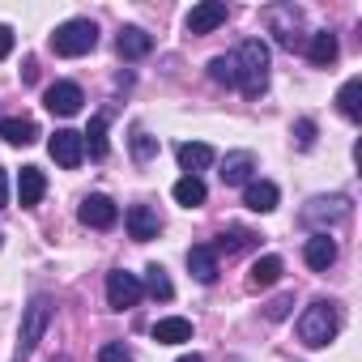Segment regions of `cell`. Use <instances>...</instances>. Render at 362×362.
<instances>
[{
    "label": "cell",
    "mask_w": 362,
    "mask_h": 362,
    "mask_svg": "<svg viewBox=\"0 0 362 362\" xmlns=\"http://www.w3.org/2000/svg\"><path fill=\"white\" fill-rule=\"evenodd\" d=\"M235 56V90H243L247 98H260L269 86V43L264 39H243Z\"/></svg>",
    "instance_id": "cell-1"
},
{
    "label": "cell",
    "mask_w": 362,
    "mask_h": 362,
    "mask_svg": "<svg viewBox=\"0 0 362 362\" xmlns=\"http://www.w3.org/2000/svg\"><path fill=\"white\" fill-rule=\"evenodd\" d=\"M337 328H341V311H337V303H328V298H315V303L298 315V324H294V332H298V341H303L307 349H324V345L337 337Z\"/></svg>",
    "instance_id": "cell-2"
},
{
    "label": "cell",
    "mask_w": 362,
    "mask_h": 362,
    "mask_svg": "<svg viewBox=\"0 0 362 362\" xmlns=\"http://www.w3.org/2000/svg\"><path fill=\"white\" fill-rule=\"evenodd\" d=\"M94 47H98V26H94L90 18H73V22L56 26V35H52V52L64 56V60L90 56Z\"/></svg>",
    "instance_id": "cell-3"
},
{
    "label": "cell",
    "mask_w": 362,
    "mask_h": 362,
    "mask_svg": "<svg viewBox=\"0 0 362 362\" xmlns=\"http://www.w3.org/2000/svg\"><path fill=\"white\" fill-rule=\"evenodd\" d=\"M349 218V197L345 192H332V197H311L298 214V222L311 230V235H328V226L345 222Z\"/></svg>",
    "instance_id": "cell-4"
},
{
    "label": "cell",
    "mask_w": 362,
    "mask_h": 362,
    "mask_svg": "<svg viewBox=\"0 0 362 362\" xmlns=\"http://www.w3.org/2000/svg\"><path fill=\"white\" fill-rule=\"evenodd\" d=\"M52 311H56V303H52L47 294H35V298H30V307L22 311V337H18V362H26V358L35 354V345L43 341V332H47V324H52Z\"/></svg>",
    "instance_id": "cell-5"
},
{
    "label": "cell",
    "mask_w": 362,
    "mask_h": 362,
    "mask_svg": "<svg viewBox=\"0 0 362 362\" xmlns=\"http://www.w3.org/2000/svg\"><path fill=\"white\" fill-rule=\"evenodd\" d=\"M264 26H269V35L277 39V47H286V52H294V47H303V9L298 5H269L264 13Z\"/></svg>",
    "instance_id": "cell-6"
},
{
    "label": "cell",
    "mask_w": 362,
    "mask_h": 362,
    "mask_svg": "<svg viewBox=\"0 0 362 362\" xmlns=\"http://www.w3.org/2000/svg\"><path fill=\"white\" fill-rule=\"evenodd\" d=\"M141 277L136 273H124V269H115V273H107V307L111 311H128V307H136L141 303Z\"/></svg>",
    "instance_id": "cell-7"
},
{
    "label": "cell",
    "mask_w": 362,
    "mask_h": 362,
    "mask_svg": "<svg viewBox=\"0 0 362 362\" xmlns=\"http://www.w3.org/2000/svg\"><path fill=\"white\" fill-rule=\"evenodd\" d=\"M47 153H52V162H56V166H64V170H77V166H81V158H86L81 132H73V128H60V132L47 141Z\"/></svg>",
    "instance_id": "cell-8"
},
{
    "label": "cell",
    "mask_w": 362,
    "mask_h": 362,
    "mask_svg": "<svg viewBox=\"0 0 362 362\" xmlns=\"http://www.w3.org/2000/svg\"><path fill=\"white\" fill-rule=\"evenodd\" d=\"M77 218H81V226H90V230H111V226L119 222V209H115V201H111V197L94 192V197H86V201H81Z\"/></svg>",
    "instance_id": "cell-9"
},
{
    "label": "cell",
    "mask_w": 362,
    "mask_h": 362,
    "mask_svg": "<svg viewBox=\"0 0 362 362\" xmlns=\"http://www.w3.org/2000/svg\"><path fill=\"white\" fill-rule=\"evenodd\" d=\"M43 103H47V111H52V115H77V111H81V103H86V94H81V86H77V81H56V86H47Z\"/></svg>",
    "instance_id": "cell-10"
},
{
    "label": "cell",
    "mask_w": 362,
    "mask_h": 362,
    "mask_svg": "<svg viewBox=\"0 0 362 362\" xmlns=\"http://www.w3.org/2000/svg\"><path fill=\"white\" fill-rule=\"evenodd\" d=\"M226 18H230V9L222 0H201V5H192V13H188V35H209V30L226 26Z\"/></svg>",
    "instance_id": "cell-11"
},
{
    "label": "cell",
    "mask_w": 362,
    "mask_h": 362,
    "mask_svg": "<svg viewBox=\"0 0 362 362\" xmlns=\"http://www.w3.org/2000/svg\"><path fill=\"white\" fill-rule=\"evenodd\" d=\"M252 175H256V153H247V149L226 153V162H222V184L226 188H247Z\"/></svg>",
    "instance_id": "cell-12"
},
{
    "label": "cell",
    "mask_w": 362,
    "mask_h": 362,
    "mask_svg": "<svg viewBox=\"0 0 362 362\" xmlns=\"http://www.w3.org/2000/svg\"><path fill=\"white\" fill-rule=\"evenodd\" d=\"M124 226H128V235H132L136 243H149V239H158L162 218H158V209H149V205H132V209L124 214Z\"/></svg>",
    "instance_id": "cell-13"
},
{
    "label": "cell",
    "mask_w": 362,
    "mask_h": 362,
    "mask_svg": "<svg viewBox=\"0 0 362 362\" xmlns=\"http://www.w3.org/2000/svg\"><path fill=\"white\" fill-rule=\"evenodd\" d=\"M303 260H307V269L328 273V269L337 264V239H328V235H311V239L303 243Z\"/></svg>",
    "instance_id": "cell-14"
},
{
    "label": "cell",
    "mask_w": 362,
    "mask_h": 362,
    "mask_svg": "<svg viewBox=\"0 0 362 362\" xmlns=\"http://www.w3.org/2000/svg\"><path fill=\"white\" fill-rule=\"evenodd\" d=\"M188 269H192V277L201 281V286H214L218 281V252H214V243H197L192 252H188Z\"/></svg>",
    "instance_id": "cell-15"
},
{
    "label": "cell",
    "mask_w": 362,
    "mask_h": 362,
    "mask_svg": "<svg viewBox=\"0 0 362 362\" xmlns=\"http://www.w3.org/2000/svg\"><path fill=\"white\" fill-rule=\"evenodd\" d=\"M175 158H179V166H184L188 175H201V170H209L214 166V145H205V141H184L175 149Z\"/></svg>",
    "instance_id": "cell-16"
},
{
    "label": "cell",
    "mask_w": 362,
    "mask_h": 362,
    "mask_svg": "<svg viewBox=\"0 0 362 362\" xmlns=\"http://www.w3.org/2000/svg\"><path fill=\"white\" fill-rule=\"evenodd\" d=\"M277 201H281V192H277V184H269V179H252V184L243 188V205L252 214H273Z\"/></svg>",
    "instance_id": "cell-17"
},
{
    "label": "cell",
    "mask_w": 362,
    "mask_h": 362,
    "mask_svg": "<svg viewBox=\"0 0 362 362\" xmlns=\"http://www.w3.org/2000/svg\"><path fill=\"white\" fill-rule=\"evenodd\" d=\"M43 192H47V175L39 166H22V175H18V201H22V209H35L43 201Z\"/></svg>",
    "instance_id": "cell-18"
},
{
    "label": "cell",
    "mask_w": 362,
    "mask_h": 362,
    "mask_svg": "<svg viewBox=\"0 0 362 362\" xmlns=\"http://www.w3.org/2000/svg\"><path fill=\"white\" fill-rule=\"evenodd\" d=\"M170 197L184 205V209H201V205L209 201V188H205V179H201V175H184V179H175Z\"/></svg>",
    "instance_id": "cell-19"
},
{
    "label": "cell",
    "mask_w": 362,
    "mask_h": 362,
    "mask_svg": "<svg viewBox=\"0 0 362 362\" xmlns=\"http://www.w3.org/2000/svg\"><path fill=\"white\" fill-rule=\"evenodd\" d=\"M149 332H153L158 345H184V341H192V320H184V315H166V320H158Z\"/></svg>",
    "instance_id": "cell-20"
},
{
    "label": "cell",
    "mask_w": 362,
    "mask_h": 362,
    "mask_svg": "<svg viewBox=\"0 0 362 362\" xmlns=\"http://www.w3.org/2000/svg\"><path fill=\"white\" fill-rule=\"evenodd\" d=\"M115 47H119L124 60H145V56L153 52V35H145L141 26H124L119 39H115Z\"/></svg>",
    "instance_id": "cell-21"
},
{
    "label": "cell",
    "mask_w": 362,
    "mask_h": 362,
    "mask_svg": "<svg viewBox=\"0 0 362 362\" xmlns=\"http://www.w3.org/2000/svg\"><path fill=\"white\" fill-rule=\"evenodd\" d=\"M256 243H260V235H256V230H247V226H230V230H222V239L214 243V252L239 256V252H252Z\"/></svg>",
    "instance_id": "cell-22"
},
{
    "label": "cell",
    "mask_w": 362,
    "mask_h": 362,
    "mask_svg": "<svg viewBox=\"0 0 362 362\" xmlns=\"http://www.w3.org/2000/svg\"><path fill=\"white\" fill-rule=\"evenodd\" d=\"M0 136H5L9 145H35L39 141V124L22 119V115H9V119H0Z\"/></svg>",
    "instance_id": "cell-23"
},
{
    "label": "cell",
    "mask_w": 362,
    "mask_h": 362,
    "mask_svg": "<svg viewBox=\"0 0 362 362\" xmlns=\"http://www.w3.org/2000/svg\"><path fill=\"white\" fill-rule=\"evenodd\" d=\"M277 277H281V256H260L247 273V290H269L277 286Z\"/></svg>",
    "instance_id": "cell-24"
},
{
    "label": "cell",
    "mask_w": 362,
    "mask_h": 362,
    "mask_svg": "<svg viewBox=\"0 0 362 362\" xmlns=\"http://www.w3.org/2000/svg\"><path fill=\"white\" fill-rule=\"evenodd\" d=\"M337 52H341V47H337V35H332V30H315V35L307 39V56H311V64H320V69L332 64Z\"/></svg>",
    "instance_id": "cell-25"
},
{
    "label": "cell",
    "mask_w": 362,
    "mask_h": 362,
    "mask_svg": "<svg viewBox=\"0 0 362 362\" xmlns=\"http://www.w3.org/2000/svg\"><path fill=\"white\" fill-rule=\"evenodd\" d=\"M141 290H145L149 298H158V303H170V298H175V286H170V277H166V269H162V264H149V269H145Z\"/></svg>",
    "instance_id": "cell-26"
},
{
    "label": "cell",
    "mask_w": 362,
    "mask_h": 362,
    "mask_svg": "<svg viewBox=\"0 0 362 362\" xmlns=\"http://www.w3.org/2000/svg\"><path fill=\"white\" fill-rule=\"evenodd\" d=\"M358 98H362V77H349V81L341 86V94H337V107H341V115L354 119V124L362 119V103H358Z\"/></svg>",
    "instance_id": "cell-27"
},
{
    "label": "cell",
    "mask_w": 362,
    "mask_h": 362,
    "mask_svg": "<svg viewBox=\"0 0 362 362\" xmlns=\"http://www.w3.org/2000/svg\"><path fill=\"white\" fill-rule=\"evenodd\" d=\"M128 145H132V162H136V166H149V162L158 158V136H149L141 124H132V136H128Z\"/></svg>",
    "instance_id": "cell-28"
},
{
    "label": "cell",
    "mask_w": 362,
    "mask_h": 362,
    "mask_svg": "<svg viewBox=\"0 0 362 362\" xmlns=\"http://www.w3.org/2000/svg\"><path fill=\"white\" fill-rule=\"evenodd\" d=\"M81 145L90 149V158H98V162L107 158V115H94L90 119V128L81 132Z\"/></svg>",
    "instance_id": "cell-29"
},
{
    "label": "cell",
    "mask_w": 362,
    "mask_h": 362,
    "mask_svg": "<svg viewBox=\"0 0 362 362\" xmlns=\"http://www.w3.org/2000/svg\"><path fill=\"white\" fill-rule=\"evenodd\" d=\"M209 77L226 90H235V56H214L209 60Z\"/></svg>",
    "instance_id": "cell-30"
},
{
    "label": "cell",
    "mask_w": 362,
    "mask_h": 362,
    "mask_svg": "<svg viewBox=\"0 0 362 362\" xmlns=\"http://www.w3.org/2000/svg\"><path fill=\"white\" fill-rule=\"evenodd\" d=\"M98 362H136V358H132V349H128L124 341H107V345L98 349Z\"/></svg>",
    "instance_id": "cell-31"
},
{
    "label": "cell",
    "mask_w": 362,
    "mask_h": 362,
    "mask_svg": "<svg viewBox=\"0 0 362 362\" xmlns=\"http://www.w3.org/2000/svg\"><path fill=\"white\" fill-rule=\"evenodd\" d=\"M290 307H294V294H277V298L264 307V315H269V320H286V315H290Z\"/></svg>",
    "instance_id": "cell-32"
},
{
    "label": "cell",
    "mask_w": 362,
    "mask_h": 362,
    "mask_svg": "<svg viewBox=\"0 0 362 362\" xmlns=\"http://www.w3.org/2000/svg\"><path fill=\"white\" fill-rule=\"evenodd\" d=\"M294 141H298V149H311L315 145V124L311 119H298L294 124Z\"/></svg>",
    "instance_id": "cell-33"
},
{
    "label": "cell",
    "mask_w": 362,
    "mask_h": 362,
    "mask_svg": "<svg viewBox=\"0 0 362 362\" xmlns=\"http://www.w3.org/2000/svg\"><path fill=\"white\" fill-rule=\"evenodd\" d=\"M9 52H13V30H9V26H0V60H5Z\"/></svg>",
    "instance_id": "cell-34"
},
{
    "label": "cell",
    "mask_w": 362,
    "mask_h": 362,
    "mask_svg": "<svg viewBox=\"0 0 362 362\" xmlns=\"http://www.w3.org/2000/svg\"><path fill=\"white\" fill-rule=\"evenodd\" d=\"M0 209H9V175L0 170Z\"/></svg>",
    "instance_id": "cell-35"
},
{
    "label": "cell",
    "mask_w": 362,
    "mask_h": 362,
    "mask_svg": "<svg viewBox=\"0 0 362 362\" xmlns=\"http://www.w3.org/2000/svg\"><path fill=\"white\" fill-rule=\"evenodd\" d=\"M179 362H205L201 354H184V358H179Z\"/></svg>",
    "instance_id": "cell-36"
},
{
    "label": "cell",
    "mask_w": 362,
    "mask_h": 362,
    "mask_svg": "<svg viewBox=\"0 0 362 362\" xmlns=\"http://www.w3.org/2000/svg\"><path fill=\"white\" fill-rule=\"evenodd\" d=\"M56 362H69V358H56Z\"/></svg>",
    "instance_id": "cell-37"
},
{
    "label": "cell",
    "mask_w": 362,
    "mask_h": 362,
    "mask_svg": "<svg viewBox=\"0 0 362 362\" xmlns=\"http://www.w3.org/2000/svg\"><path fill=\"white\" fill-rule=\"evenodd\" d=\"M0 243H5V235H0Z\"/></svg>",
    "instance_id": "cell-38"
}]
</instances>
